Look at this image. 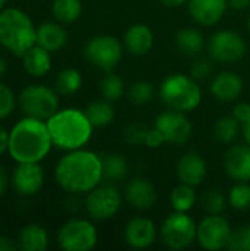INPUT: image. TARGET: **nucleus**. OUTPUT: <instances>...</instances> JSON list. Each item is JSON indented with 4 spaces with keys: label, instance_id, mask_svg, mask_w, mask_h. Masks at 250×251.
I'll return each mask as SVG.
<instances>
[{
    "label": "nucleus",
    "instance_id": "f257e3e1",
    "mask_svg": "<svg viewBox=\"0 0 250 251\" xmlns=\"http://www.w3.org/2000/svg\"><path fill=\"white\" fill-rule=\"evenodd\" d=\"M57 185L71 194H87L103 181L102 156L77 149L66 153L55 168Z\"/></svg>",
    "mask_w": 250,
    "mask_h": 251
},
{
    "label": "nucleus",
    "instance_id": "f03ea898",
    "mask_svg": "<svg viewBox=\"0 0 250 251\" xmlns=\"http://www.w3.org/2000/svg\"><path fill=\"white\" fill-rule=\"evenodd\" d=\"M53 140L47 122L27 116L9 132V154L21 162H41L50 151Z\"/></svg>",
    "mask_w": 250,
    "mask_h": 251
},
{
    "label": "nucleus",
    "instance_id": "7ed1b4c3",
    "mask_svg": "<svg viewBox=\"0 0 250 251\" xmlns=\"http://www.w3.org/2000/svg\"><path fill=\"white\" fill-rule=\"evenodd\" d=\"M47 126L53 146L68 151L83 149L90 141L94 129L85 112L74 107L57 110L47 119Z\"/></svg>",
    "mask_w": 250,
    "mask_h": 251
},
{
    "label": "nucleus",
    "instance_id": "20e7f679",
    "mask_svg": "<svg viewBox=\"0 0 250 251\" xmlns=\"http://www.w3.org/2000/svg\"><path fill=\"white\" fill-rule=\"evenodd\" d=\"M37 28L31 18L16 9L7 7L0 12V44L16 56H22L35 44Z\"/></svg>",
    "mask_w": 250,
    "mask_h": 251
},
{
    "label": "nucleus",
    "instance_id": "39448f33",
    "mask_svg": "<svg viewBox=\"0 0 250 251\" xmlns=\"http://www.w3.org/2000/svg\"><path fill=\"white\" fill-rule=\"evenodd\" d=\"M159 99L171 110L189 113L202 103V88L190 74H171L159 85Z\"/></svg>",
    "mask_w": 250,
    "mask_h": 251
},
{
    "label": "nucleus",
    "instance_id": "423d86ee",
    "mask_svg": "<svg viewBox=\"0 0 250 251\" xmlns=\"http://www.w3.org/2000/svg\"><path fill=\"white\" fill-rule=\"evenodd\" d=\"M197 224L189 213L172 212L159 226V238L171 250H186L196 243Z\"/></svg>",
    "mask_w": 250,
    "mask_h": 251
},
{
    "label": "nucleus",
    "instance_id": "0eeeda50",
    "mask_svg": "<svg viewBox=\"0 0 250 251\" xmlns=\"http://www.w3.org/2000/svg\"><path fill=\"white\" fill-rule=\"evenodd\" d=\"M122 207V194L112 184H99L85 194L84 209L91 221L103 222L115 218Z\"/></svg>",
    "mask_w": 250,
    "mask_h": 251
},
{
    "label": "nucleus",
    "instance_id": "6e6552de",
    "mask_svg": "<svg viewBox=\"0 0 250 251\" xmlns=\"http://www.w3.org/2000/svg\"><path fill=\"white\" fill-rule=\"evenodd\" d=\"M19 106L27 116L47 121L59 110L57 91L46 85H28L19 94Z\"/></svg>",
    "mask_w": 250,
    "mask_h": 251
},
{
    "label": "nucleus",
    "instance_id": "1a4fd4ad",
    "mask_svg": "<svg viewBox=\"0 0 250 251\" xmlns=\"http://www.w3.org/2000/svg\"><path fill=\"white\" fill-rule=\"evenodd\" d=\"M124 44L115 37L109 34H100L91 37L85 47L84 56L85 59L96 68L111 72L122 59Z\"/></svg>",
    "mask_w": 250,
    "mask_h": 251
},
{
    "label": "nucleus",
    "instance_id": "9d476101",
    "mask_svg": "<svg viewBox=\"0 0 250 251\" xmlns=\"http://www.w3.org/2000/svg\"><path fill=\"white\" fill-rule=\"evenodd\" d=\"M99 234L93 222L87 219H69L57 232L59 247L65 251H90L97 244Z\"/></svg>",
    "mask_w": 250,
    "mask_h": 251
},
{
    "label": "nucleus",
    "instance_id": "9b49d317",
    "mask_svg": "<svg viewBox=\"0 0 250 251\" xmlns=\"http://www.w3.org/2000/svg\"><path fill=\"white\" fill-rule=\"evenodd\" d=\"M208 56L217 63H236L248 51L245 38L231 29H220L211 35L206 43Z\"/></svg>",
    "mask_w": 250,
    "mask_h": 251
},
{
    "label": "nucleus",
    "instance_id": "f8f14e48",
    "mask_svg": "<svg viewBox=\"0 0 250 251\" xmlns=\"http://www.w3.org/2000/svg\"><path fill=\"white\" fill-rule=\"evenodd\" d=\"M233 228L222 215H206L197 224L196 243L208 251H220L228 247Z\"/></svg>",
    "mask_w": 250,
    "mask_h": 251
},
{
    "label": "nucleus",
    "instance_id": "ddd939ff",
    "mask_svg": "<svg viewBox=\"0 0 250 251\" xmlns=\"http://www.w3.org/2000/svg\"><path fill=\"white\" fill-rule=\"evenodd\" d=\"M155 126L164 134L168 144L184 146L190 141L193 125L186 113L177 110H165L155 119Z\"/></svg>",
    "mask_w": 250,
    "mask_h": 251
},
{
    "label": "nucleus",
    "instance_id": "4468645a",
    "mask_svg": "<svg viewBox=\"0 0 250 251\" xmlns=\"http://www.w3.org/2000/svg\"><path fill=\"white\" fill-rule=\"evenodd\" d=\"M159 237V228L156 224L144 216L131 218L124 226V241L134 250H144L153 246Z\"/></svg>",
    "mask_w": 250,
    "mask_h": 251
},
{
    "label": "nucleus",
    "instance_id": "2eb2a0df",
    "mask_svg": "<svg viewBox=\"0 0 250 251\" xmlns=\"http://www.w3.org/2000/svg\"><path fill=\"white\" fill-rule=\"evenodd\" d=\"M124 200L137 212H147L156 206L158 190L146 178L137 176L127 182L124 188Z\"/></svg>",
    "mask_w": 250,
    "mask_h": 251
},
{
    "label": "nucleus",
    "instance_id": "dca6fc26",
    "mask_svg": "<svg viewBox=\"0 0 250 251\" xmlns=\"http://www.w3.org/2000/svg\"><path fill=\"white\" fill-rule=\"evenodd\" d=\"M175 174H177L178 182H183L196 188L202 185L208 176V163L199 151L190 150L178 159L177 166H175Z\"/></svg>",
    "mask_w": 250,
    "mask_h": 251
},
{
    "label": "nucleus",
    "instance_id": "f3484780",
    "mask_svg": "<svg viewBox=\"0 0 250 251\" xmlns=\"http://www.w3.org/2000/svg\"><path fill=\"white\" fill-rule=\"evenodd\" d=\"M12 184L22 196L37 194L44 184V171L40 162H21L12 174Z\"/></svg>",
    "mask_w": 250,
    "mask_h": 251
},
{
    "label": "nucleus",
    "instance_id": "a211bd4d",
    "mask_svg": "<svg viewBox=\"0 0 250 251\" xmlns=\"http://www.w3.org/2000/svg\"><path fill=\"white\" fill-rule=\"evenodd\" d=\"M224 169L234 182H250V146L234 144L224 154Z\"/></svg>",
    "mask_w": 250,
    "mask_h": 251
},
{
    "label": "nucleus",
    "instance_id": "6ab92c4d",
    "mask_svg": "<svg viewBox=\"0 0 250 251\" xmlns=\"http://www.w3.org/2000/svg\"><path fill=\"white\" fill-rule=\"evenodd\" d=\"M187 9L197 25L214 26L224 18L228 0H189Z\"/></svg>",
    "mask_w": 250,
    "mask_h": 251
},
{
    "label": "nucleus",
    "instance_id": "aec40b11",
    "mask_svg": "<svg viewBox=\"0 0 250 251\" xmlns=\"http://www.w3.org/2000/svg\"><path fill=\"white\" fill-rule=\"evenodd\" d=\"M245 88V82L237 72L222 71L212 76L209 91L221 103H231L237 100Z\"/></svg>",
    "mask_w": 250,
    "mask_h": 251
},
{
    "label": "nucleus",
    "instance_id": "412c9836",
    "mask_svg": "<svg viewBox=\"0 0 250 251\" xmlns=\"http://www.w3.org/2000/svg\"><path fill=\"white\" fill-rule=\"evenodd\" d=\"M124 49L134 56L147 54L155 44V34L152 28L146 24H133L127 28L122 38Z\"/></svg>",
    "mask_w": 250,
    "mask_h": 251
},
{
    "label": "nucleus",
    "instance_id": "4be33fe9",
    "mask_svg": "<svg viewBox=\"0 0 250 251\" xmlns=\"http://www.w3.org/2000/svg\"><path fill=\"white\" fill-rule=\"evenodd\" d=\"M68 43V34L65 28L57 22H44L37 28L35 44L52 51H57Z\"/></svg>",
    "mask_w": 250,
    "mask_h": 251
},
{
    "label": "nucleus",
    "instance_id": "5701e85b",
    "mask_svg": "<svg viewBox=\"0 0 250 251\" xmlns=\"http://www.w3.org/2000/svg\"><path fill=\"white\" fill-rule=\"evenodd\" d=\"M24 69L32 76H44L52 69V56L50 51L43 49L38 44H34L22 54Z\"/></svg>",
    "mask_w": 250,
    "mask_h": 251
},
{
    "label": "nucleus",
    "instance_id": "b1692460",
    "mask_svg": "<svg viewBox=\"0 0 250 251\" xmlns=\"http://www.w3.org/2000/svg\"><path fill=\"white\" fill-rule=\"evenodd\" d=\"M175 46L183 54L194 57L202 53L206 46V40L200 29L194 26H186L175 34Z\"/></svg>",
    "mask_w": 250,
    "mask_h": 251
},
{
    "label": "nucleus",
    "instance_id": "393cba45",
    "mask_svg": "<svg viewBox=\"0 0 250 251\" xmlns=\"http://www.w3.org/2000/svg\"><path fill=\"white\" fill-rule=\"evenodd\" d=\"M18 247L24 251H44L49 247L47 231L37 224L27 225L18 235Z\"/></svg>",
    "mask_w": 250,
    "mask_h": 251
},
{
    "label": "nucleus",
    "instance_id": "a878e982",
    "mask_svg": "<svg viewBox=\"0 0 250 251\" xmlns=\"http://www.w3.org/2000/svg\"><path fill=\"white\" fill-rule=\"evenodd\" d=\"M103 179L108 182H121L128 175V162L119 153H108L102 156Z\"/></svg>",
    "mask_w": 250,
    "mask_h": 251
},
{
    "label": "nucleus",
    "instance_id": "bb28decb",
    "mask_svg": "<svg viewBox=\"0 0 250 251\" xmlns=\"http://www.w3.org/2000/svg\"><path fill=\"white\" fill-rule=\"evenodd\" d=\"M84 112L94 128H105L111 125L115 119V109L112 106V101H108L103 97L100 100L91 101Z\"/></svg>",
    "mask_w": 250,
    "mask_h": 251
},
{
    "label": "nucleus",
    "instance_id": "cd10ccee",
    "mask_svg": "<svg viewBox=\"0 0 250 251\" xmlns=\"http://www.w3.org/2000/svg\"><path fill=\"white\" fill-rule=\"evenodd\" d=\"M196 201H197V196H196L194 187L183 184V182L174 187L169 194V204L174 212L189 213L196 206Z\"/></svg>",
    "mask_w": 250,
    "mask_h": 251
},
{
    "label": "nucleus",
    "instance_id": "c85d7f7f",
    "mask_svg": "<svg viewBox=\"0 0 250 251\" xmlns=\"http://www.w3.org/2000/svg\"><path fill=\"white\" fill-rule=\"evenodd\" d=\"M83 85V76L80 71L74 68H65L57 72L55 78V90L62 96H72L80 91Z\"/></svg>",
    "mask_w": 250,
    "mask_h": 251
},
{
    "label": "nucleus",
    "instance_id": "c756f323",
    "mask_svg": "<svg viewBox=\"0 0 250 251\" xmlns=\"http://www.w3.org/2000/svg\"><path fill=\"white\" fill-rule=\"evenodd\" d=\"M52 13L60 24H72L80 19L83 13L81 0H53Z\"/></svg>",
    "mask_w": 250,
    "mask_h": 251
},
{
    "label": "nucleus",
    "instance_id": "7c9ffc66",
    "mask_svg": "<svg viewBox=\"0 0 250 251\" xmlns=\"http://www.w3.org/2000/svg\"><path fill=\"white\" fill-rule=\"evenodd\" d=\"M242 124L233 116H221L214 125V137L222 144H231L242 132Z\"/></svg>",
    "mask_w": 250,
    "mask_h": 251
},
{
    "label": "nucleus",
    "instance_id": "2f4dec72",
    "mask_svg": "<svg viewBox=\"0 0 250 251\" xmlns=\"http://www.w3.org/2000/svg\"><path fill=\"white\" fill-rule=\"evenodd\" d=\"M100 94L105 100L108 101H118L125 93V84L122 81V78L116 74H113L112 71L111 72H106V75L102 78L100 81Z\"/></svg>",
    "mask_w": 250,
    "mask_h": 251
},
{
    "label": "nucleus",
    "instance_id": "473e14b6",
    "mask_svg": "<svg viewBox=\"0 0 250 251\" xmlns=\"http://www.w3.org/2000/svg\"><path fill=\"white\" fill-rule=\"evenodd\" d=\"M228 206L236 212H248L250 209V184L236 182L227 194Z\"/></svg>",
    "mask_w": 250,
    "mask_h": 251
},
{
    "label": "nucleus",
    "instance_id": "72a5a7b5",
    "mask_svg": "<svg viewBox=\"0 0 250 251\" xmlns=\"http://www.w3.org/2000/svg\"><path fill=\"white\" fill-rule=\"evenodd\" d=\"M128 100L136 106H144L155 97V87L149 81H136L127 90Z\"/></svg>",
    "mask_w": 250,
    "mask_h": 251
},
{
    "label": "nucleus",
    "instance_id": "f704fd0d",
    "mask_svg": "<svg viewBox=\"0 0 250 251\" xmlns=\"http://www.w3.org/2000/svg\"><path fill=\"white\" fill-rule=\"evenodd\" d=\"M227 206V196L221 190H208L202 196V207L208 215H222Z\"/></svg>",
    "mask_w": 250,
    "mask_h": 251
},
{
    "label": "nucleus",
    "instance_id": "c9c22d12",
    "mask_svg": "<svg viewBox=\"0 0 250 251\" xmlns=\"http://www.w3.org/2000/svg\"><path fill=\"white\" fill-rule=\"evenodd\" d=\"M149 128L143 124L139 122H133L128 124L124 129V140L131 144V146H144V140H146V134H147Z\"/></svg>",
    "mask_w": 250,
    "mask_h": 251
},
{
    "label": "nucleus",
    "instance_id": "e433bc0d",
    "mask_svg": "<svg viewBox=\"0 0 250 251\" xmlns=\"http://www.w3.org/2000/svg\"><path fill=\"white\" fill-rule=\"evenodd\" d=\"M227 249L233 251H250V225H243L233 231Z\"/></svg>",
    "mask_w": 250,
    "mask_h": 251
},
{
    "label": "nucleus",
    "instance_id": "4c0bfd02",
    "mask_svg": "<svg viewBox=\"0 0 250 251\" xmlns=\"http://www.w3.org/2000/svg\"><path fill=\"white\" fill-rule=\"evenodd\" d=\"M212 72H214V60L209 56L194 59V62L190 66V75L196 81H205L211 78Z\"/></svg>",
    "mask_w": 250,
    "mask_h": 251
},
{
    "label": "nucleus",
    "instance_id": "58836bf2",
    "mask_svg": "<svg viewBox=\"0 0 250 251\" xmlns=\"http://www.w3.org/2000/svg\"><path fill=\"white\" fill-rule=\"evenodd\" d=\"M15 109V96L12 90L0 82V121L7 118Z\"/></svg>",
    "mask_w": 250,
    "mask_h": 251
},
{
    "label": "nucleus",
    "instance_id": "ea45409f",
    "mask_svg": "<svg viewBox=\"0 0 250 251\" xmlns=\"http://www.w3.org/2000/svg\"><path fill=\"white\" fill-rule=\"evenodd\" d=\"M164 144H167V140L164 137V134L156 128H149L147 134H146V140H144V146L150 150H158L161 149Z\"/></svg>",
    "mask_w": 250,
    "mask_h": 251
},
{
    "label": "nucleus",
    "instance_id": "a19ab883",
    "mask_svg": "<svg viewBox=\"0 0 250 251\" xmlns=\"http://www.w3.org/2000/svg\"><path fill=\"white\" fill-rule=\"evenodd\" d=\"M242 125L245 122H248L250 119V104L246 101H240L233 107V113H231Z\"/></svg>",
    "mask_w": 250,
    "mask_h": 251
},
{
    "label": "nucleus",
    "instance_id": "79ce46f5",
    "mask_svg": "<svg viewBox=\"0 0 250 251\" xmlns=\"http://www.w3.org/2000/svg\"><path fill=\"white\" fill-rule=\"evenodd\" d=\"M228 7L234 10H246L250 7V0H228Z\"/></svg>",
    "mask_w": 250,
    "mask_h": 251
},
{
    "label": "nucleus",
    "instance_id": "37998d69",
    "mask_svg": "<svg viewBox=\"0 0 250 251\" xmlns=\"http://www.w3.org/2000/svg\"><path fill=\"white\" fill-rule=\"evenodd\" d=\"M16 249H19L18 244H15L10 238L0 237V251H13Z\"/></svg>",
    "mask_w": 250,
    "mask_h": 251
},
{
    "label": "nucleus",
    "instance_id": "c03bdc74",
    "mask_svg": "<svg viewBox=\"0 0 250 251\" xmlns=\"http://www.w3.org/2000/svg\"><path fill=\"white\" fill-rule=\"evenodd\" d=\"M9 149V134L4 128L0 126V156Z\"/></svg>",
    "mask_w": 250,
    "mask_h": 251
},
{
    "label": "nucleus",
    "instance_id": "a18cd8bd",
    "mask_svg": "<svg viewBox=\"0 0 250 251\" xmlns=\"http://www.w3.org/2000/svg\"><path fill=\"white\" fill-rule=\"evenodd\" d=\"M6 188H7V174H6L4 168L0 165V197L4 194Z\"/></svg>",
    "mask_w": 250,
    "mask_h": 251
},
{
    "label": "nucleus",
    "instance_id": "49530a36",
    "mask_svg": "<svg viewBox=\"0 0 250 251\" xmlns=\"http://www.w3.org/2000/svg\"><path fill=\"white\" fill-rule=\"evenodd\" d=\"M159 3H162L167 7H180L183 4H187L189 0H158Z\"/></svg>",
    "mask_w": 250,
    "mask_h": 251
},
{
    "label": "nucleus",
    "instance_id": "de8ad7c7",
    "mask_svg": "<svg viewBox=\"0 0 250 251\" xmlns=\"http://www.w3.org/2000/svg\"><path fill=\"white\" fill-rule=\"evenodd\" d=\"M242 135L245 138V143L250 146V119L242 125Z\"/></svg>",
    "mask_w": 250,
    "mask_h": 251
},
{
    "label": "nucleus",
    "instance_id": "09e8293b",
    "mask_svg": "<svg viewBox=\"0 0 250 251\" xmlns=\"http://www.w3.org/2000/svg\"><path fill=\"white\" fill-rule=\"evenodd\" d=\"M6 71H7V63H6L4 57L0 56V76H3L6 74Z\"/></svg>",
    "mask_w": 250,
    "mask_h": 251
},
{
    "label": "nucleus",
    "instance_id": "8fccbe9b",
    "mask_svg": "<svg viewBox=\"0 0 250 251\" xmlns=\"http://www.w3.org/2000/svg\"><path fill=\"white\" fill-rule=\"evenodd\" d=\"M6 1H7V0H0V10H1L3 7H4V4H6Z\"/></svg>",
    "mask_w": 250,
    "mask_h": 251
},
{
    "label": "nucleus",
    "instance_id": "3c124183",
    "mask_svg": "<svg viewBox=\"0 0 250 251\" xmlns=\"http://www.w3.org/2000/svg\"><path fill=\"white\" fill-rule=\"evenodd\" d=\"M248 28H249V32H250V15H249V19H248Z\"/></svg>",
    "mask_w": 250,
    "mask_h": 251
}]
</instances>
